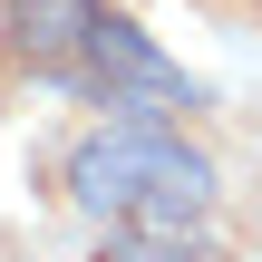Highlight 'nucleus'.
Wrapping results in <instances>:
<instances>
[{"label":"nucleus","mask_w":262,"mask_h":262,"mask_svg":"<svg viewBox=\"0 0 262 262\" xmlns=\"http://www.w3.org/2000/svg\"><path fill=\"white\" fill-rule=\"evenodd\" d=\"M78 107H97V117H136V126H185L194 107H204V88L126 19V10H107L97 19V39H88V68H78V88H68Z\"/></svg>","instance_id":"nucleus-2"},{"label":"nucleus","mask_w":262,"mask_h":262,"mask_svg":"<svg viewBox=\"0 0 262 262\" xmlns=\"http://www.w3.org/2000/svg\"><path fill=\"white\" fill-rule=\"evenodd\" d=\"M97 262H224L214 253V233H194V243H156V233H107V253Z\"/></svg>","instance_id":"nucleus-4"},{"label":"nucleus","mask_w":262,"mask_h":262,"mask_svg":"<svg viewBox=\"0 0 262 262\" xmlns=\"http://www.w3.org/2000/svg\"><path fill=\"white\" fill-rule=\"evenodd\" d=\"M58 194L97 224V233H156V243H194L224 214V175L185 126H136V117H97L88 136H68L58 156Z\"/></svg>","instance_id":"nucleus-1"},{"label":"nucleus","mask_w":262,"mask_h":262,"mask_svg":"<svg viewBox=\"0 0 262 262\" xmlns=\"http://www.w3.org/2000/svg\"><path fill=\"white\" fill-rule=\"evenodd\" d=\"M214 10H233V0H214Z\"/></svg>","instance_id":"nucleus-5"},{"label":"nucleus","mask_w":262,"mask_h":262,"mask_svg":"<svg viewBox=\"0 0 262 262\" xmlns=\"http://www.w3.org/2000/svg\"><path fill=\"white\" fill-rule=\"evenodd\" d=\"M97 19H107V0H0V58L19 78H39V88L68 97L78 68H88Z\"/></svg>","instance_id":"nucleus-3"}]
</instances>
